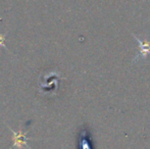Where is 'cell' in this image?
Masks as SVG:
<instances>
[{
  "label": "cell",
  "instance_id": "6da1fadb",
  "mask_svg": "<svg viewBox=\"0 0 150 149\" xmlns=\"http://www.w3.org/2000/svg\"><path fill=\"white\" fill-rule=\"evenodd\" d=\"M10 131L12 132V142H13V147H16L18 149H23V148H29L27 141L29 140V138L27 137L26 133L20 130L18 132H14L12 129H10Z\"/></svg>",
  "mask_w": 150,
  "mask_h": 149
},
{
  "label": "cell",
  "instance_id": "7a4b0ae2",
  "mask_svg": "<svg viewBox=\"0 0 150 149\" xmlns=\"http://www.w3.org/2000/svg\"><path fill=\"white\" fill-rule=\"evenodd\" d=\"M138 41L140 42V47H141L140 54L145 57L147 54H150V43H142L140 40H138Z\"/></svg>",
  "mask_w": 150,
  "mask_h": 149
},
{
  "label": "cell",
  "instance_id": "3957f363",
  "mask_svg": "<svg viewBox=\"0 0 150 149\" xmlns=\"http://www.w3.org/2000/svg\"><path fill=\"white\" fill-rule=\"evenodd\" d=\"M4 42H5V35L0 34V48L5 47V44H4Z\"/></svg>",
  "mask_w": 150,
  "mask_h": 149
}]
</instances>
